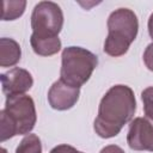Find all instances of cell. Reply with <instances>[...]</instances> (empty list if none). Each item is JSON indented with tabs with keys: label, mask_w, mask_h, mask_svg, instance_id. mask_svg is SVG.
I'll list each match as a JSON object with an SVG mask.
<instances>
[{
	"label": "cell",
	"mask_w": 153,
	"mask_h": 153,
	"mask_svg": "<svg viewBox=\"0 0 153 153\" xmlns=\"http://www.w3.org/2000/svg\"><path fill=\"white\" fill-rule=\"evenodd\" d=\"M1 84L2 91L7 96L24 94L33 85V79L29 71L14 67L11 71L1 74Z\"/></svg>",
	"instance_id": "ba28073f"
},
{
	"label": "cell",
	"mask_w": 153,
	"mask_h": 153,
	"mask_svg": "<svg viewBox=\"0 0 153 153\" xmlns=\"http://www.w3.org/2000/svg\"><path fill=\"white\" fill-rule=\"evenodd\" d=\"M129 45H130L129 42L108 35V37L105 38V42H104V51L110 56L117 57V56L124 55L128 51Z\"/></svg>",
	"instance_id": "7c38bea8"
},
{
	"label": "cell",
	"mask_w": 153,
	"mask_h": 153,
	"mask_svg": "<svg viewBox=\"0 0 153 153\" xmlns=\"http://www.w3.org/2000/svg\"><path fill=\"white\" fill-rule=\"evenodd\" d=\"M22 56L20 45L13 38L2 37L0 39V66L11 67L18 63Z\"/></svg>",
	"instance_id": "9c48e42d"
},
{
	"label": "cell",
	"mask_w": 153,
	"mask_h": 153,
	"mask_svg": "<svg viewBox=\"0 0 153 153\" xmlns=\"http://www.w3.org/2000/svg\"><path fill=\"white\" fill-rule=\"evenodd\" d=\"M80 153H82V152H80Z\"/></svg>",
	"instance_id": "ffe728a7"
},
{
	"label": "cell",
	"mask_w": 153,
	"mask_h": 153,
	"mask_svg": "<svg viewBox=\"0 0 153 153\" xmlns=\"http://www.w3.org/2000/svg\"><path fill=\"white\" fill-rule=\"evenodd\" d=\"M63 25L61 7L53 1L38 2L31 14L32 33L41 37L57 36Z\"/></svg>",
	"instance_id": "3957f363"
},
{
	"label": "cell",
	"mask_w": 153,
	"mask_h": 153,
	"mask_svg": "<svg viewBox=\"0 0 153 153\" xmlns=\"http://www.w3.org/2000/svg\"><path fill=\"white\" fill-rule=\"evenodd\" d=\"M127 142L131 149L153 152V120L145 116L130 121Z\"/></svg>",
	"instance_id": "8992f818"
},
{
	"label": "cell",
	"mask_w": 153,
	"mask_h": 153,
	"mask_svg": "<svg viewBox=\"0 0 153 153\" xmlns=\"http://www.w3.org/2000/svg\"><path fill=\"white\" fill-rule=\"evenodd\" d=\"M61 80L66 84L79 87L82 86L92 75L98 65L97 56L81 47H67L62 51Z\"/></svg>",
	"instance_id": "7a4b0ae2"
},
{
	"label": "cell",
	"mask_w": 153,
	"mask_h": 153,
	"mask_svg": "<svg viewBox=\"0 0 153 153\" xmlns=\"http://www.w3.org/2000/svg\"><path fill=\"white\" fill-rule=\"evenodd\" d=\"M143 62L146 67L153 72V43L148 44L143 53Z\"/></svg>",
	"instance_id": "2e32d148"
},
{
	"label": "cell",
	"mask_w": 153,
	"mask_h": 153,
	"mask_svg": "<svg viewBox=\"0 0 153 153\" xmlns=\"http://www.w3.org/2000/svg\"><path fill=\"white\" fill-rule=\"evenodd\" d=\"M136 110L133 90L127 85L112 86L102 98L98 116L94 120V131L104 139L116 136L123 126L131 121Z\"/></svg>",
	"instance_id": "6da1fadb"
},
{
	"label": "cell",
	"mask_w": 153,
	"mask_h": 153,
	"mask_svg": "<svg viewBox=\"0 0 153 153\" xmlns=\"http://www.w3.org/2000/svg\"><path fill=\"white\" fill-rule=\"evenodd\" d=\"M0 120H1V141L4 142L7 139H11L17 135V130L10 117L7 116L5 110H1L0 112Z\"/></svg>",
	"instance_id": "5bb4252c"
},
{
	"label": "cell",
	"mask_w": 153,
	"mask_h": 153,
	"mask_svg": "<svg viewBox=\"0 0 153 153\" xmlns=\"http://www.w3.org/2000/svg\"><path fill=\"white\" fill-rule=\"evenodd\" d=\"M26 6L25 0L18 1H7L4 0L1 2V19L2 20H14L24 13Z\"/></svg>",
	"instance_id": "8fae6325"
},
{
	"label": "cell",
	"mask_w": 153,
	"mask_h": 153,
	"mask_svg": "<svg viewBox=\"0 0 153 153\" xmlns=\"http://www.w3.org/2000/svg\"><path fill=\"white\" fill-rule=\"evenodd\" d=\"M141 98L143 102V111L146 117L153 120V86L145 88L141 93Z\"/></svg>",
	"instance_id": "9a60e30c"
},
{
	"label": "cell",
	"mask_w": 153,
	"mask_h": 153,
	"mask_svg": "<svg viewBox=\"0 0 153 153\" xmlns=\"http://www.w3.org/2000/svg\"><path fill=\"white\" fill-rule=\"evenodd\" d=\"M16 153H42V143L37 135L27 134L19 143Z\"/></svg>",
	"instance_id": "4fadbf2b"
},
{
	"label": "cell",
	"mask_w": 153,
	"mask_h": 153,
	"mask_svg": "<svg viewBox=\"0 0 153 153\" xmlns=\"http://www.w3.org/2000/svg\"><path fill=\"white\" fill-rule=\"evenodd\" d=\"M80 96V88L71 86L59 79L55 81L48 92V100L53 109L68 110L74 106Z\"/></svg>",
	"instance_id": "52a82bcc"
},
{
	"label": "cell",
	"mask_w": 153,
	"mask_h": 153,
	"mask_svg": "<svg viewBox=\"0 0 153 153\" xmlns=\"http://www.w3.org/2000/svg\"><path fill=\"white\" fill-rule=\"evenodd\" d=\"M108 35L127 41L131 44L137 36V17L129 8L115 10L108 18Z\"/></svg>",
	"instance_id": "5b68a950"
},
{
	"label": "cell",
	"mask_w": 153,
	"mask_h": 153,
	"mask_svg": "<svg viewBox=\"0 0 153 153\" xmlns=\"http://www.w3.org/2000/svg\"><path fill=\"white\" fill-rule=\"evenodd\" d=\"M99 153H124V151L117 145H109L102 148Z\"/></svg>",
	"instance_id": "ac0fdd59"
},
{
	"label": "cell",
	"mask_w": 153,
	"mask_h": 153,
	"mask_svg": "<svg viewBox=\"0 0 153 153\" xmlns=\"http://www.w3.org/2000/svg\"><path fill=\"white\" fill-rule=\"evenodd\" d=\"M148 32L153 39V13L149 16V19H148Z\"/></svg>",
	"instance_id": "d6986e66"
},
{
	"label": "cell",
	"mask_w": 153,
	"mask_h": 153,
	"mask_svg": "<svg viewBox=\"0 0 153 153\" xmlns=\"http://www.w3.org/2000/svg\"><path fill=\"white\" fill-rule=\"evenodd\" d=\"M30 43H31L33 51L41 56L54 55L61 49V41L59 36L41 37V36H36L32 33L30 38Z\"/></svg>",
	"instance_id": "30bf717a"
},
{
	"label": "cell",
	"mask_w": 153,
	"mask_h": 153,
	"mask_svg": "<svg viewBox=\"0 0 153 153\" xmlns=\"http://www.w3.org/2000/svg\"><path fill=\"white\" fill-rule=\"evenodd\" d=\"M50 153H80L79 151H76L73 146L69 145H59L56 147H54Z\"/></svg>",
	"instance_id": "e0dca14e"
},
{
	"label": "cell",
	"mask_w": 153,
	"mask_h": 153,
	"mask_svg": "<svg viewBox=\"0 0 153 153\" xmlns=\"http://www.w3.org/2000/svg\"><path fill=\"white\" fill-rule=\"evenodd\" d=\"M16 127L17 135L29 134L37 121L33 99L27 94L7 96L4 109Z\"/></svg>",
	"instance_id": "277c9868"
}]
</instances>
